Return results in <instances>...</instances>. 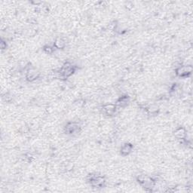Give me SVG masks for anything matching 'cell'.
<instances>
[{
	"instance_id": "4",
	"label": "cell",
	"mask_w": 193,
	"mask_h": 193,
	"mask_svg": "<svg viewBox=\"0 0 193 193\" xmlns=\"http://www.w3.org/2000/svg\"><path fill=\"white\" fill-rule=\"evenodd\" d=\"M38 75L37 71L34 69H29L27 72V79L29 81H32L35 79Z\"/></svg>"
},
{
	"instance_id": "6",
	"label": "cell",
	"mask_w": 193,
	"mask_h": 193,
	"mask_svg": "<svg viewBox=\"0 0 193 193\" xmlns=\"http://www.w3.org/2000/svg\"><path fill=\"white\" fill-rule=\"evenodd\" d=\"M66 45V41L62 38H57L54 42V46L58 49H62Z\"/></svg>"
},
{
	"instance_id": "2",
	"label": "cell",
	"mask_w": 193,
	"mask_h": 193,
	"mask_svg": "<svg viewBox=\"0 0 193 193\" xmlns=\"http://www.w3.org/2000/svg\"><path fill=\"white\" fill-rule=\"evenodd\" d=\"M192 72V67H181L176 69V74L180 76L187 75Z\"/></svg>"
},
{
	"instance_id": "3",
	"label": "cell",
	"mask_w": 193,
	"mask_h": 193,
	"mask_svg": "<svg viewBox=\"0 0 193 193\" xmlns=\"http://www.w3.org/2000/svg\"><path fill=\"white\" fill-rule=\"evenodd\" d=\"M132 146L131 144H129V143H125L124 145L122 146L121 148V152L124 156H127L128 155L131 151H132Z\"/></svg>"
},
{
	"instance_id": "7",
	"label": "cell",
	"mask_w": 193,
	"mask_h": 193,
	"mask_svg": "<svg viewBox=\"0 0 193 193\" xmlns=\"http://www.w3.org/2000/svg\"><path fill=\"white\" fill-rule=\"evenodd\" d=\"M174 136L178 138V139H183L186 136V131L183 128H178L176 129V131L174 132Z\"/></svg>"
},
{
	"instance_id": "11",
	"label": "cell",
	"mask_w": 193,
	"mask_h": 193,
	"mask_svg": "<svg viewBox=\"0 0 193 193\" xmlns=\"http://www.w3.org/2000/svg\"><path fill=\"white\" fill-rule=\"evenodd\" d=\"M44 51H45L47 54H51L52 52H53V48H52L51 46L46 45L44 47Z\"/></svg>"
},
{
	"instance_id": "9",
	"label": "cell",
	"mask_w": 193,
	"mask_h": 193,
	"mask_svg": "<svg viewBox=\"0 0 193 193\" xmlns=\"http://www.w3.org/2000/svg\"><path fill=\"white\" fill-rule=\"evenodd\" d=\"M79 125H77L76 123H69L67 125V131L69 133H74V132H75L79 129Z\"/></svg>"
},
{
	"instance_id": "10",
	"label": "cell",
	"mask_w": 193,
	"mask_h": 193,
	"mask_svg": "<svg viewBox=\"0 0 193 193\" xmlns=\"http://www.w3.org/2000/svg\"><path fill=\"white\" fill-rule=\"evenodd\" d=\"M158 110V107L156 105H152L150 106L149 108H148V112L151 113V114H154V113H156L157 112V111Z\"/></svg>"
},
{
	"instance_id": "5",
	"label": "cell",
	"mask_w": 193,
	"mask_h": 193,
	"mask_svg": "<svg viewBox=\"0 0 193 193\" xmlns=\"http://www.w3.org/2000/svg\"><path fill=\"white\" fill-rule=\"evenodd\" d=\"M116 106L113 104H107L106 106H104V110L105 113L107 115H112L116 111Z\"/></svg>"
},
{
	"instance_id": "8",
	"label": "cell",
	"mask_w": 193,
	"mask_h": 193,
	"mask_svg": "<svg viewBox=\"0 0 193 193\" xmlns=\"http://www.w3.org/2000/svg\"><path fill=\"white\" fill-rule=\"evenodd\" d=\"M128 102H129L128 97V96H124V97H122L121 98H119V100L117 101V105L120 106H126Z\"/></svg>"
},
{
	"instance_id": "1",
	"label": "cell",
	"mask_w": 193,
	"mask_h": 193,
	"mask_svg": "<svg viewBox=\"0 0 193 193\" xmlns=\"http://www.w3.org/2000/svg\"><path fill=\"white\" fill-rule=\"evenodd\" d=\"M90 182L91 183L92 186L96 187H100L104 185V179L100 176H92L90 179Z\"/></svg>"
}]
</instances>
